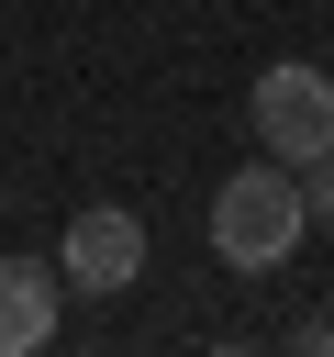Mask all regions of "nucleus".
Wrapping results in <instances>:
<instances>
[{"label": "nucleus", "mask_w": 334, "mask_h": 357, "mask_svg": "<svg viewBox=\"0 0 334 357\" xmlns=\"http://www.w3.org/2000/svg\"><path fill=\"white\" fill-rule=\"evenodd\" d=\"M56 268L45 257H0V357H33V346H56Z\"/></svg>", "instance_id": "nucleus-4"}, {"label": "nucleus", "mask_w": 334, "mask_h": 357, "mask_svg": "<svg viewBox=\"0 0 334 357\" xmlns=\"http://www.w3.org/2000/svg\"><path fill=\"white\" fill-rule=\"evenodd\" d=\"M312 234V212H301V167H278V156H256V167H234L223 190H212V257L223 268H289V245Z\"/></svg>", "instance_id": "nucleus-1"}, {"label": "nucleus", "mask_w": 334, "mask_h": 357, "mask_svg": "<svg viewBox=\"0 0 334 357\" xmlns=\"http://www.w3.org/2000/svg\"><path fill=\"white\" fill-rule=\"evenodd\" d=\"M301 212H312V234H334V156L301 167Z\"/></svg>", "instance_id": "nucleus-5"}, {"label": "nucleus", "mask_w": 334, "mask_h": 357, "mask_svg": "<svg viewBox=\"0 0 334 357\" xmlns=\"http://www.w3.org/2000/svg\"><path fill=\"white\" fill-rule=\"evenodd\" d=\"M245 123H256V156L312 167V156H334V78H323L312 56H278V67H256Z\"/></svg>", "instance_id": "nucleus-2"}, {"label": "nucleus", "mask_w": 334, "mask_h": 357, "mask_svg": "<svg viewBox=\"0 0 334 357\" xmlns=\"http://www.w3.org/2000/svg\"><path fill=\"white\" fill-rule=\"evenodd\" d=\"M56 279L89 290V301H122V290L145 279V223H134L122 201H89V212L56 234Z\"/></svg>", "instance_id": "nucleus-3"}]
</instances>
